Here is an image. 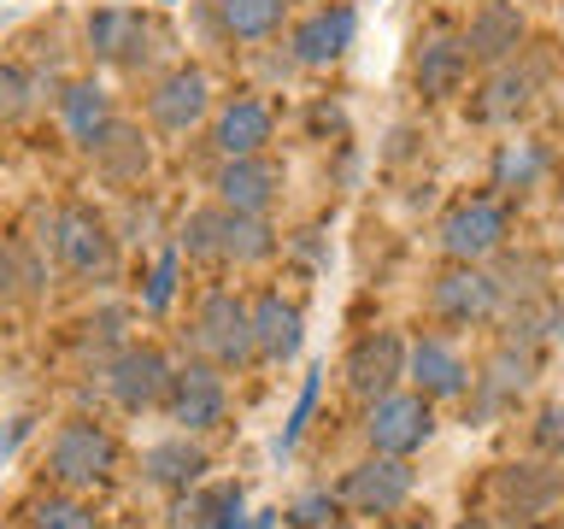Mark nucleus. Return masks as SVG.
<instances>
[{
	"instance_id": "obj_1",
	"label": "nucleus",
	"mask_w": 564,
	"mask_h": 529,
	"mask_svg": "<svg viewBox=\"0 0 564 529\" xmlns=\"http://www.w3.org/2000/svg\"><path fill=\"white\" fill-rule=\"evenodd\" d=\"M183 247L200 259H264L271 253V229L259 224V212H194L183 229Z\"/></svg>"
},
{
	"instance_id": "obj_2",
	"label": "nucleus",
	"mask_w": 564,
	"mask_h": 529,
	"mask_svg": "<svg viewBox=\"0 0 564 529\" xmlns=\"http://www.w3.org/2000/svg\"><path fill=\"white\" fill-rule=\"evenodd\" d=\"M118 465V447L112 435L100 430V423H65L59 435H53V453H47V471L59 476L65 488H95L106 483Z\"/></svg>"
},
{
	"instance_id": "obj_3",
	"label": "nucleus",
	"mask_w": 564,
	"mask_h": 529,
	"mask_svg": "<svg viewBox=\"0 0 564 529\" xmlns=\"http://www.w3.org/2000/svg\"><path fill=\"white\" fill-rule=\"evenodd\" d=\"M341 500L352 511H365V518H388V511H400L405 500H412V471H405V458H394V453L365 458L359 471H347Z\"/></svg>"
},
{
	"instance_id": "obj_4",
	"label": "nucleus",
	"mask_w": 564,
	"mask_h": 529,
	"mask_svg": "<svg viewBox=\"0 0 564 529\" xmlns=\"http://www.w3.org/2000/svg\"><path fill=\"white\" fill-rule=\"evenodd\" d=\"M435 435V412L423 395H382L377 412H370V447L377 453H394L405 458L412 447H423V441Z\"/></svg>"
},
{
	"instance_id": "obj_5",
	"label": "nucleus",
	"mask_w": 564,
	"mask_h": 529,
	"mask_svg": "<svg viewBox=\"0 0 564 529\" xmlns=\"http://www.w3.org/2000/svg\"><path fill=\"white\" fill-rule=\"evenodd\" d=\"M200 347L212 353L218 365H241L247 353H253V317H247V306L236 294H212L200 306Z\"/></svg>"
},
{
	"instance_id": "obj_6",
	"label": "nucleus",
	"mask_w": 564,
	"mask_h": 529,
	"mask_svg": "<svg viewBox=\"0 0 564 529\" xmlns=\"http://www.w3.org/2000/svg\"><path fill=\"white\" fill-rule=\"evenodd\" d=\"M500 241H506V212L494 201H470V206H458L453 218L441 224V247H447L453 259H482Z\"/></svg>"
},
{
	"instance_id": "obj_7",
	"label": "nucleus",
	"mask_w": 564,
	"mask_h": 529,
	"mask_svg": "<svg viewBox=\"0 0 564 529\" xmlns=\"http://www.w3.org/2000/svg\"><path fill=\"white\" fill-rule=\"evenodd\" d=\"M53 247H59V259L70 264V271H100V264L112 259L106 224L88 206H65L59 212V224H53Z\"/></svg>"
},
{
	"instance_id": "obj_8",
	"label": "nucleus",
	"mask_w": 564,
	"mask_h": 529,
	"mask_svg": "<svg viewBox=\"0 0 564 529\" xmlns=\"http://www.w3.org/2000/svg\"><path fill=\"white\" fill-rule=\"evenodd\" d=\"M400 370H405V347H400V335H394V330H382V335H365V342L352 347L347 382L359 388V395H388Z\"/></svg>"
},
{
	"instance_id": "obj_9",
	"label": "nucleus",
	"mask_w": 564,
	"mask_h": 529,
	"mask_svg": "<svg viewBox=\"0 0 564 529\" xmlns=\"http://www.w3.org/2000/svg\"><path fill=\"white\" fill-rule=\"evenodd\" d=\"M218 412H224V382L212 365H188L183 377H171V418L183 430H206V423H218Z\"/></svg>"
},
{
	"instance_id": "obj_10",
	"label": "nucleus",
	"mask_w": 564,
	"mask_h": 529,
	"mask_svg": "<svg viewBox=\"0 0 564 529\" xmlns=\"http://www.w3.org/2000/svg\"><path fill=\"white\" fill-rule=\"evenodd\" d=\"M165 382H171V370H165V359H159L153 347L118 353V365H112V395H118V406L141 412V406H153L159 395H165Z\"/></svg>"
},
{
	"instance_id": "obj_11",
	"label": "nucleus",
	"mask_w": 564,
	"mask_h": 529,
	"mask_svg": "<svg viewBox=\"0 0 564 529\" xmlns=\"http://www.w3.org/2000/svg\"><path fill=\"white\" fill-rule=\"evenodd\" d=\"M500 306V289H494V277L482 271H453L435 282V312L453 317V324H476V317H488Z\"/></svg>"
},
{
	"instance_id": "obj_12",
	"label": "nucleus",
	"mask_w": 564,
	"mask_h": 529,
	"mask_svg": "<svg viewBox=\"0 0 564 529\" xmlns=\"http://www.w3.org/2000/svg\"><path fill=\"white\" fill-rule=\"evenodd\" d=\"M352 30H359L352 7H329V12H317V18H306V24L294 30V53L306 65H329V60H341V53H347Z\"/></svg>"
},
{
	"instance_id": "obj_13",
	"label": "nucleus",
	"mask_w": 564,
	"mask_h": 529,
	"mask_svg": "<svg viewBox=\"0 0 564 529\" xmlns=\"http://www.w3.org/2000/svg\"><path fill=\"white\" fill-rule=\"evenodd\" d=\"M218 194L229 212H259L264 201L276 194V165H264V159H229V165L218 171Z\"/></svg>"
},
{
	"instance_id": "obj_14",
	"label": "nucleus",
	"mask_w": 564,
	"mask_h": 529,
	"mask_svg": "<svg viewBox=\"0 0 564 529\" xmlns=\"http://www.w3.org/2000/svg\"><path fill=\"white\" fill-rule=\"evenodd\" d=\"M247 317H253V347L264 359H294L300 353V312L282 294H264Z\"/></svg>"
},
{
	"instance_id": "obj_15",
	"label": "nucleus",
	"mask_w": 564,
	"mask_h": 529,
	"mask_svg": "<svg viewBox=\"0 0 564 529\" xmlns=\"http://www.w3.org/2000/svg\"><path fill=\"white\" fill-rule=\"evenodd\" d=\"M200 112H206V77L200 71H171L153 95V118L165 123V130H188Z\"/></svg>"
},
{
	"instance_id": "obj_16",
	"label": "nucleus",
	"mask_w": 564,
	"mask_h": 529,
	"mask_svg": "<svg viewBox=\"0 0 564 529\" xmlns=\"http://www.w3.org/2000/svg\"><path fill=\"white\" fill-rule=\"evenodd\" d=\"M523 42V18H518V7H482L470 18V35H465V53H476V60H506L511 47Z\"/></svg>"
},
{
	"instance_id": "obj_17",
	"label": "nucleus",
	"mask_w": 564,
	"mask_h": 529,
	"mask_svg": "<svg viewBox=\"0 0 564 529\" xmlns=\"http://www.w3.org/2000/svg\"><path fill=\"white\" fill-rule=\"evenodd\" d=\"M141 471H148L159 488H188V483H200L206 453L194 447L188 435H176V441H159V447H148V458H141Z\"/></svg>"
},
{
	"instance_id": "obj_18",
	"label": "nucleus",
	"mask_w": 564,
	"mask_h": 529,
	"mask_svg": "<svg viewBox=\"0 0 564 529\" xmlns=\"http://www.w3.org/2000/svg\"><path fill=\"white\" fill-rule=\"evenodd\" d=\"M264 141H271V112H264L259 100H236V106L218 118V148H224L229 159L259 153Z\"/></svg>"
},
{
	"instance_id": "obj_19",
	"label": "nucleus",
	"mask_w": 564,
	"mask_h": 529,
	"mask_svg": "<svg viewBox=\"0 0 564 529\" xmlns=\"http://www.w3.org/2000/svg\"><path fill=\"white\" fill-rule=\"evenodd\" d=\"M553 494H558V476L541 471V465H511L500 476V500L518 511V518H541V511L553 506Z\"/></svg>"
},
{
	"instance_id": "obj_20",
	"label": "nucleus",
	"mask_w": 564,
	"mask_h": 529,
	"mask_svg": "<svg viewBox=\"0 0 564 529\" xmlns=\"http://www.w3.org/2000/svg\"><path fill=\"white\" fill-rule=\"evenodd\" d=\"M412 377H417V388L423 395H465V382H470V370L453 359V347H441V342H417V353H412Z\"/></svg>"
},
{
	"instance_id": "obj_21",
	"label": "nucleus",
	"mask_w": 564,
	"mask_h": 529,
	"mask_svg": "<svg viewBox=\"0 0 564 529\" xmlns=\"http://www.w3.org/2000/svg\"><path fill=\"white\" fill-rule=\"evenodd\" d=\"M465 65H470L465 42H453V35H435V42L423 47V60H417V83H423V95H453L458 77H465Z\"/></svg>"
},
{
	"instance_id": "obj_22",
	"label": "nucleus",
	"mask_w": 564,
	"mask_h": 529,
	"mask_svg": "<svg viewBox=\"0 0 564 529\" xmlns=\"http://www.w3.org/2000/svg\"><path fill=\"white\" fill-rule=\"evenodd\" d=\"M229 523H241V483L206 488L200 500L176 506V529H229Z\"/></svg>"
},
{
	"instance_id": "obj_23",
	"label": "nucleus",
	"mask_w": 564,
	"mask_h": 529,
	"mask_svg": "<svg viewBox=\"0 0 564 529\" xmlns=\"http://www.w3.org/2000/svg\"><path fill=\"white\" fill-rule=\"evenodd\" d=\"M88 42H95V53H106V60H141V42H148V30H141L135 12H100L95 24H88Z\"/></svg>"
},
{
	"instance_id": "obj_24",
	"label": "nucleus",
	"mask_w": 564,
	"mask_h": 529,
	"mask_svg": "<svg viewBox=\"0 0 564 529\" xmlns=\"http://www.w3.org/2000/svg\"><path fill=\"white\" fill-rule=\"evenodd\" d=\"M88 148L100 153V165L112 171V176H135L141 165H148V148H141V141L130 136V130H118V123H106V130L88 141Z\"/></svg>"
},
{
	"instance_id": "obj_25",
	"label": "nucleus",
	"mask_w": 564,
	"mask_h": 529,
	"mask_svg": "<svg viewBox=\"0 0 564 529\" xmlns=\"http://www.w3.org/2000/svg\"><path fill=\"white\" fill-rule=\"evenodd\" d=\"M65 123H70V136H77V141H95L106 130V95L95 83H77L65 95Z\"/></svg>"
},
{
	"instance_id": "obj_26",
	"label": "nucleus",
	"mask_w": 564,
	"mask_h": 529,
	"mask_svg": "<svg viewBox=\"0 0 564 529\" xmlns=\"http://www.w3.org/2000/svg\"><path fill=\"white\" fill-rule=\"evenodd\" d=\"M224 24L247 42H259L282 24V0H224Z\"/></svg>"
},
{
	"instance_id": "obj_27",
	"label": "nucleus",
	"mask_w": 564,
	"mask_h": 529,
	"mask_svg": "<svg viewBox=\"0 0 564 529\" xmlns=\"http://www.w3.org/2000/svg\"><path fill=\"white\" fill-rule=\"evenodd\" d=\"M35 529H100L95 511L77 506V500H42L35 506Z\"/></svg>"
},
{
	"instance_id": "obj_28",
	"label": "nucleus",
	"mask_w": 564,
	"mask_h": 529,
	"mask_svg": "<svg viewBox=\"0 0 564 529\" xmlns=\"http://www.w3.org/2000/svg\"><path fill=\"white\" fill-rule=\"evenodd\" d=\"M30 112V77L18 65H0V123Z\"/></svg>"
},
{
	"instance_id": "obj_29",
	"label": "nucleus",
	"mask_w": 564,
	"mask_h": 529,
	"mask_svg": "<svg viewBox=\"0 0 564 529\" xmlns=\"http://www.w3.org/2000/svg\"><path fill=\"white\" fill-rule=\"evenodd\" d=\"M488 95H494V100H482V106H476V118H506V112H518V106H523L529 83H523V77H500V83L488 88Z\"/></svg>"
},
{
	"instance_id": "obj_30",
	"label": "nucleus",
	"mask_w": 564,
	"mask_h": 529,
	"mask_svg": "<svg viewBox=\"0 0 564 529\" xmlns=\"http://www.w3.org/2000/svg\"><path fill=\"white\" fill-rule=\"evenodd\" d=\"M289 518H294L300 529H324V523L335 518V500H329V494H300Z\"/></svg>"
},
{
	"instance_id": "obj_31",
	"label": "nucleus",
	"mask_w": 564,
	"mask_h": 529,
	"mask_svg": "<svg viewBox=\"0 0 564 529\" xmlns=\"http://www.w3.org/2000/svg\"><path fill=\"white\" fill-rule=\"evenodd\" d=\"M171 289H176V253L159 259V271H153V282H148V312H165V306H171Z\"/></svg>"
},
{
	"instance_id": "obj_32",
	"label": "nucleus",
	"mask_w": 564,
	"mask_h": 529,
	"mask_svg": "<svg viewBox=\"0 0 564 529\" xmlns=\"http://www.w3.org/2000/svg\"><path fill=\"white\" fill-rule=\"evenodd\" d=\"M312 406H317V377H306V388H300V406H294V418H289V430H282V441L276 447L289 453L294 441H300V430H306V418H312Z\"/></svg>"
},
{
	"instance_id": "obj_33",
	"label": "nucleus",
	"mask_w": 564,
	"mask_h": 529,
	"mask_svg": "<svg viewBox=\"0 0 564 529\" xmlns=\"http://www.w3.org/2000/svg\"><path fill=\"white\" fill-rule=\"evenodd\" d=\"M541 441H546V447H558V441H564V406H553V412L541 418Z\"/></svg>"
},
{
	"instance_id": "obj_34",
	"label": "nucleus",
	"mask_w": 564,
	"mask_h": 529,
	"mask_svg": "<svg viewBox=\"0 0 564 529\" xmlns=\"http://www.w3.org/2000/svg\"><path fill=\"white\" fill-rule=\"evenodd\" d=\"M24 435H30V418H18L12 430H0V458H12V453H18V441H24Z\"/></svg>"
},
{
	"instance_id": "obj_35",
	"label": "nucleus",
	"mask_w": 564,
	"mask_h": 529,
	"mask_svg": "<svg viewBox=\"0 0 564 529\" xmlns=\"http://www.w3.org/2000/svg\"><path fill=\"white\" fill-rule=\"evenodd\" d=\"M276 523V511H253V518H241V523H229V529H271Z\"/></svg>"
},
{
	"instance_id": "obj_36",
	"label": "nucleus",
	"mask_w": 564,
	"mask_h": 529,
	"mask_svg": "<svg viewBox=\"0 0 564 529\" xmlns=\"http://www.w3.org/2000/svg\"><path fill=\"white\" fill-rule=\"evenodd\" d=\"M458 529H488V523H482V518H470V523H458Z\"/></svg>"
},
{
	"instance_id": "obj_37",
	"label": "nucleus",
	"mask_w": 564,
	"mask_h": 529,
	"mask_svg": "<svg viewBox=\"0 0 564 529\" xmlns=\"http://www.w3.org/2000/svg\"><path fill=\"white\" fill-rule=\"evenodd\" d=\"M324 529H347V523H341V518H329V523H324Z\"/></svg>"
},
{
	"instance_id": "obj_38",
	"label": "nucleus",
	"mask_w": 564,
	"mask_h": 529,
	"mask_svg": "<svg viewBox=\"0 0 564 529\" xmlns=\"http://www.w3.org/2000/svg\"><path fill=\"white\" fill-rule=\"evenodd\" d=\"M394 529H430V523H394Z\"/></svg>"
}]
</instances>
